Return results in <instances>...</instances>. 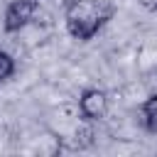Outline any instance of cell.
Returning a JSON list of instances; mask_svg holds the SVG:
<instances>
[{"label": "cell", "instance_id": "1", "mask_svg": "<svg viewBox=\"0 0 157 157\" xmlns=\"http://www.w3.org/2000/svg\"><path fill=\"white\" fill-rule=\"evenodd\" d=\"M103 22L105 12L96 0H71L66 7V27L76 39H91Z\"/></svg>", "mask_w": 157, "mask_h": 157}, {"label": "cell", "instance_id": "2", "mask_svg": "<svg viewBox=\"0 0 157 157\" xmlns=\"http://www.w3.org/2000/svg\"><path fill=\"white\" fill-rule=\"evenodd\" d=\"M39 0H12L5 10V32H20L37 12Z\"/></svg>", "mask_w": 157, "mask_h": 157}, {"label": "cell", "instance_id": "3", "mask_svg": "<svg viewBox=\"0 0 157 157\" xmlns=\"http://www.w3.org/2000/svg\"><path fill=\"white\" fill-rule=\"evenodd\" d=\"M78 108H81L83 118H88V120H98V118H103L105 110H108V96H105L103 91H98V88H88V91L81 93V98H78Z\"/></svg>", "mask_w": 157, "mask_h": 157}, {"label": "cell", "instance_id": "4", "mask_svg": "<svg viewBox=\"0 0 157 157\" xmlns=\"http://www.w3.org/2000/svg\"><path fill=\"white\" fill-rule=\"evenodd\" d=\"M142 120H145L147 130L157 132V96H150L142 103Z\"/></svg>", "mask_w": 157, "mask_h": 157}, {"label": "cell", "instance_id": "5", "mask_svg": "<svg viewBox=\"0 0 157 157\" xmlns=\"http://www.w3.org/2000/svg\"><path fill=\"white\" fill-rule=\"evenodd\" d=\"M12 74H15V61H12V56L0 49V81L10 78Z\"/></svg>", "mask_w": 157, "mask_h": 157}]
</instances>
